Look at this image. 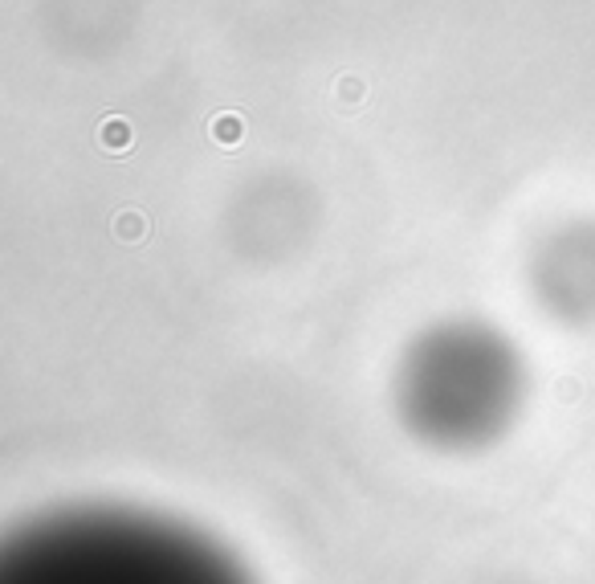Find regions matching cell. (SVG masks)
I'll use <instances>...</instances> for the list:
<instances>
[{
  "label": "cell",
  "mask_w": 595,
  "mask_h": 584,
  "mask_svg": "<svg viewBox=\"0 0 595 584\" xmlns=\"http://www.w3.org/2000/svg\"><path fill=\"white\" fill-rule=\"evenodd\" d=\"M0 584H253L208 536L127 507L41 515L0 552Z\"/></svg>",
  "instance_id": "obj_1"
},
{
  "label": "cell",
  "mask_w": 595,
  "mask_h": 584,
  "mask_svg": "<svg viewBox=\"0 0 595 584\" xmlns=\"http://www.w3.org/2000/svg\"><path fill=\"white\" fill-rule=\"evenodd\" d=\"M526 360L510 335L481 319H445L421 331L395 368L400 421L437 450H481L518 421Z\"/></svg>",
  "instance_id": "obj_2"
},
{
  "label": "cell",
  "mask_w": 595,
  "mask_h": 584,
  "mask_svg": "<svg viewBox=\"0 0 595 584\" xmlns=\"http://www.w3.org/2000/svg\"><path fill=\"white\" fill-rule=\"evenodd\" d=\"M534 295L563 323H595V221L579 217L550 233L534 253Z\"/></svg>",
  "instance_id": "obj_3"
}]
</instances>
